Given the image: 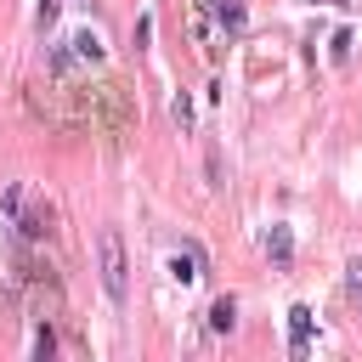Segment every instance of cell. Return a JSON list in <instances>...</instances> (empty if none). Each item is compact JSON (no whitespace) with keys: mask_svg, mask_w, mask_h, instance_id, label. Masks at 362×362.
Returning <instances> with one entry per match:
<instances>
[{"mask_svg":"<svg viewBox=\"0 0 362 362\" xmlns=\"http://www.w3.org/2000/svg\"><path fill=\"white\" fill-rule=\"evenodd\" d=\"M74 57H79V62H102V40H96L90 28H85V34H74Z\"/></svg>","mask_w":362,"mask_h":362,"instance_id":"obj_7","label":"cell"},{"mask_svg":"<svg viewBox=\"0 0 362 362\" xmlns=\"http://www.w3.org/2000/svg\"><path fill=\"white\" fill-rule=\"evenodd\" d=\"M51 351H57V339H51V328H40L34 334V356H51Z\"/></svg>","mask_w":362,"mask_h":362,"instance_id":"obj_12","label":"cell"},{"mask_svg":"<svg viewBox=\"0 0 362 362\" xmlns=\"http://www.w3.org/2000/svg\"><path fill=\"white\" fill-rule=\"evenodd\" d=\"M90 102L102 107V130L119 141V136H124V124H130V113H124V90H119V85H96V90H90Z\"/></svg>","mask_w":362,"mask_h":362,"instance_id":"obj_2","label":"cell"},{"mask_svg":"<svg viewBox=\"0 0 362 362\" xmlns=\"http://www.w3.org/2000/svg\"><path fill=\"white\" fill-rule=\"evenodd\" d=\"M345 288H351V294H362V260H351V266H345Z\"/></svg>","mask_w":362,"mask_h":362,"instance_id":"obj_13","label":"cell"},{"mask_svg":"<svg viewBox=\"0 0 362 362\" xmlns=\"http://www.w3.org/2000/svg\"><path fill=\"white\" fill-rule=\"evenodd\" d=\"M170 272H175L181 283H192V277H198V249H181V255L170 260Z\"/></svg>","mask_w":362,"mask_h":362,"instance_id":"obj_8","label":"cell"},{"mask_svg":"<svg viewBox=\"0 0 362 362\" xmlns=\"http://www.w3.org/2000/svg\"><path fill=\"white\" fill-rule=\"evenodd\" d=\"M266 255H272L277 266L294 260V238H288V226H272V232H266Z\"/></svg>","mask_w":362,"mask_h":362,"instance_id":"obj_4","label":"cell"},{"mask_svg":"<svg viewBox=\"0 0 362 362\" xmlns=\"http://www.w3.org/2000/svg\"><path fill=\"white\" fill-rule=\"evenodd\" d=\"M232 322H238V305L232 300H215L209 305V334H232Z\"/></svg>","mask_w":362,"mask_h":362,"instance_id":"obj_6","label":"cell"},{"mask_svg":"<svg viewBox=\"0 0 362 362\" xmlns=\"http://www.w3.org/2000/svg\"><path fill=\"white\" fill-rule=\"evenodd\" d=\"M288 334H294V356H305V339H311V311L305 305L288 311Z\"/></svg>","mask_w":362,"mask_h":362,"instance_id":"obj_5","label":"cell"},{"mask_svg":"<svg viewBox=\"0 0 362 362\" xmlns=\"http://www.w3.org/2000/svg\"><path fill=\"white\" fill-rule=\"evenodd\" d=\"M170 113H175V124H181V130H192V96H187V90L170 102Z\"/></svg>","mask_w":362,"mask_h":362,"instance_id":"obj_9","label":"cell"},{"mask_svg":"<svg viewBox=\"0 0 362 362\" xmlns=\"http://www.w3.org/2000/svg\"><path fill=\"white\" fill-rule=\"evenodd\" d=\"M96 272H102V288L113 305H124V288H130V260H124V238L119 226H102L96 232Z\"/></svg>","mask_w":362,"mask_h":362,"instance_id":"obj_1","label":"cell"},{"mask_svg":"<svg viewBox=\"0 0 362 362\" xmlns=\"http://www.w3.org/2000/svg\"><path fill=\"white\" fill-rule=\"evenodd\" d=\"M57 11H62V0H40V11H34V17H40V28H51V23H57Z\"/></svg>","mask_w":362,"mask_h":362,"instance_id":"obj_11","label":"cell"},{"mask_svg":"<svg viewBox=\"0 0 362 362\" xmlns=\"http://www.w3.org/2000/svg\"><path fill=\"white\" fill-rule=\"evenodd\" d=\"M17 238H23V243H40V238H51V204H34L28 215L17 209Z\"/></svg>","mask_w":362,"mask_h":362,"instance_id":"obj_3","label":"cell"},{"mask_svg":"<svg viewBox=\"0 0 362 362\" xmlns=\"http://www.w3.org/2000/svg\"><path fill=\"white\" fill-rule=\"evenodd\" d=\"M221 23H226V28H243V6H232V0H221Z\"/></svg>","mask_w":362,"mask_h":362,"instance_id":"obj_10","label":"cell"}]
</instances>
